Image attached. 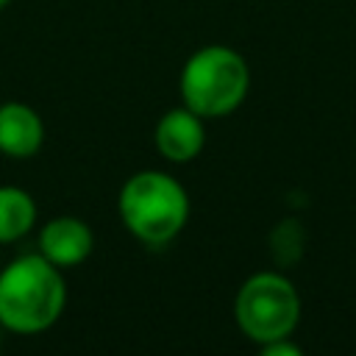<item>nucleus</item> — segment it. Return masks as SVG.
<instances>
[{"label":"nucleus","mask_w":356,"mask_h":356,"mask_svg":"<svg viewBox=\"0 0 356 356\" xmlns=\"http://www.w3.org/2000/svg\"><path fill=\"white\" fill-rule=\"evenodd\" d=\"M234 320L259 348L292 337L300 323V295L278 270H261L242 281L234 298Z\"/></svg>","instance_id":"obj_4"},{"label":"nucleus","mask_w":356,"mask_h":356,"mask_svg":"<svg viewBox=\"0 0 356 356\" xmlns=\"http://www.w3.org/2000/svg\"><path fill=\"white\" fill-rule=\"evenodd\" d=\"M36 225V200L22 186H0V245L19 242Z\"/></svg>","instance_id":"obj_8"},{"label":"nucleus","mask_w":356,"mask_h":356,"mask_svg":"<svg viewBox=\"0 0 356 356\" xmlns=\"http://www.w3.org/2000/svg\"><path fill=\"white\" fill-rule=\"evenodd\" d=\"M181 103L203 120L234 114L250 92V67L245 56L228 44H203L181 67Z\"/></svg>","instance_id":"obj_3"},{"label":"nucleus","mask_w":356,"mask_h":356,"mask_svg":"<svg viewBox=\"0 0 356 356\" xmlns=\"http://www.w3.org/2000/svg\"><path fill=\"white\" fill-rule=\"evenodd\" d=\"M67 309L64 270L39 250L0 264V325L3 331L33 337L58 323Z\"/></svg>","instance_id":"obj_1"},{"label":"nucleus","mask_w":356,"mask_h":356,"mask_svg":"<svg viewBox=\"0 0 356 356\" xmlns=\"http://www.w3.org/2000/svg\"><path fill=\"white\" fill-rule=\"evenodd\" d=\"M0 331H3V325H0Z\"/></svg>","instance_id":"obj_11"},{"label":"nucleus","mask_w":356,"mask_h":356,"mask_svg":"<svg viewBox=\"0 0 356 356\" xmlns=\"http://www.w3.org/2000/svg\"><path fill=\"white\" fill-rule=\"evenodd\" d=\"M44 145V120L22 100L0 103V153L6 159H33Z\"/></svg>","instance_id":"obj_7"},{"label":"nucleus","mask_w":356,"mask_h":356,"mask_svg":"<svg viewBox=\"0 0 356 356\" xmlns=\"http://www.w3.org/2000/svg\"><path fill=\"white\" fill-rule=\"evenodd\" d=\"M8 3H11V0H0V8H6V6H8Z\"/></svg>","instance_id":"obj_10"},{"label":"nucleus","mask_w":356,"mask_h":356,"mask_svg":"<svg viewBox=\"0 0 356 356\" xmlns=\"http://www.w3.org/2000/svg\"><path fill=\"white\" fill-rule=\"evenodd\" d=\"M153 145L170 164H189L206 147V120L184 103L167 108L153 128Z\"/></svg>","instance_id":"obj_5"},{"label":"nucleus","mask_w":356,"mask_h":356,"mask_svg":"<svg viewBox=\"0 0 356 356\" xmlns=\"http://www.w3.org/2000/svg\"><path fill=\"white\" fill-rule=\"evenodd\" d=\"M95 250V234L86 220L72 214L50 217L39 231V253L61 270L83 264Z\"/></svg>","instance_id":"obj_6"},{"label":"nucleus","mask_w":356,"mask_h":356,"mask_svg":"<svg viewBox=\"0 0 356 356\" xmlns=\"http://www.w3.org/2000/svg\"><path fill=\"white\" fill-rule=\"evenodd\" d=\"M117 214L134 239L147 248H164L186 228L189 195L175 175L164 170H139L120 186Z\"/></svg>","instance_id":"obj_2"},{"label":"nucleus","mask_w":356,"mask_h":356,"mask_svg":"<svg viewBox=\"0 0 356 356\" xmlns=\"http://www.w3.org/2000/svg\"><path fill=\"white\" fill-rule=\"evenodd\" d=\"M0 264H3V261H0Z\"/></svg>","instance_id":"obj_12"},{"label":"nucleus","mask_w":356,"mask_h":356,"mask_svg":"<svg viewBox=\"0 0 356 356\" xmlns=\"http://www.w3.org/2000/svg\"><path fill=\"white\" fill-rule=\"evenodd\" d=\"M261 353L264 356H300V348L292 342V337H284V339L261 345Z\"/></svg>","instance_id":"obj_9"}]
</instances>
